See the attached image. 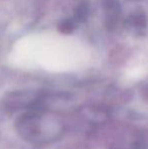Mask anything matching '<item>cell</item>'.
<instances>
[{
	"label": "cell",
	"mask_w": 148,
	"mask_h": 149,
	"mask_svg": "<svg viewBox=\"0 0 148 149\" xmlns=\"http://www.w3.org/2000/svg\"><path fill=\"white\" fill-rule=\"evenodd\" d=\"M130 22L135 28L144 29L145 26H146L147 19H146V16L143 13H138V14H135V15H133L132 17H131Z\"/></svg>",
	"instance_id": "cell-1"
}]
</instances>
